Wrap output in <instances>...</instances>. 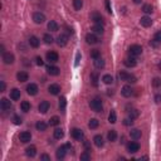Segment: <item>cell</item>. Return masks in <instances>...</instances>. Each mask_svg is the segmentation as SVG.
Returning <instances> with one entry per match:
<instances>
[{
	"label": "cell",
	"instance_id": "30bf717a",
	"mask_svg": "<svg viewBox=\"0 0 161 161\" xmlns=\"http://www.w3.org/2000/svg\"><path fill=\"white\" fill-rule=\"evenodd\" d=\"M49 108H50V104L48 101H42L38 106V110H39L40 113H47V112L49 111Z\"/></svg>",
	"mask_w": 161,
	"mask_h": 161
},
{
	"label": "cell",
	"instance_id": "9a60e30c",
	"mask_svg": "<svg viewBox=\"0 0 161 161\" xmlns=\"http://www.w3.org/2000/svg\"><path fill=\"white\" fill-rule=\"evenodd\" d=\"M47 60L50 63H55L59 60V55L57 52H48L47 53Z\"/></svg>",
	"mask_w": 161,
	"mask_h": 161
},
{
	"label": "cell",
	"instance_id": "ac0fdd59",
	"mask_svg": "<svg viewBox=\"0 0 161 161\" xmlns=\"http://www.w3.org/2000/svg\"><path fill=\"white\" fill-rule=\"evenodd\" d=\"M25 155L28 156V158H34V156L37 155V147H35L34 145L28 146L27 150H25Z\"/></svg>",
	"mask_w": 161,
	"mask_h": 161
},
{
	"label": "cell",
	"instance_id": "603a6c76",
	"mask_svg": "<svg viewBox=\"0 0 161 161\" xmlns=\"http://www.w3.org/2000/svg\"><path fill=\"white\" fill-rule=\"evenodd\" d=\"M17 79L19 80V82H22V83H24V82H27L28 79H29V74L27 73V72H19V73L17 74Z\"/></svg>",
	"mask_w": 161,
	"mask_h": 161
},
{
	"label": "cell",
	"instance_id": "6125c7cd",
	"mask_svg": "<svg viewBox=\"0 0 161 161\" xmlns=\"http://www.w3.org/2000/svg\"><path fill=\"white\" fill-rule=\"evenodd\" d=\"M159 68H160V71H161V62L159 63Z\"/></svg>",
	"mask_w": 161,
	"mask_h": 161
},
{
	"label": "cell",
	"instance_id": "cb8c5ba5",
	"mask_svg": "<svg viewBox=\"0 0 161 161\" xmlns=\"http://www.w3.org/2000/svg\"><path fill=\"white\" fill-rule=\"evenodd\" d=\"M47 72H48V74H50V76H58L60 73V69L55 66H49L47 68Z\"/></svg>",
	"mask_w": 161,
	"mask_h": 161
},
{
	"label": "cell",
	"instance_id": "60d3db41",
	"mask_svg": "<svg viewBox=\"0 0 161 161\" xmlns=\"http://www.w3.org/2000/svg\"><path fill=\"white\" fill-rule=\"evenodd\" d=\"M102 80H103V83H106V84H112V82H113V77H112L111 74H104L102 77Z\"/></svg>",
	"mask_w": 161,
	"mask_h": 161
},
{
	"label": "cell",
	"instance_id": "7c38bea8",
	"mask_svg": "<svg viewBox=\"0 0 161 161\" xmlns=\"http://www.w3.org/2000/svg\"><path fill=\"white\" fill-rule=\"evenodd\" d=\"M14 60H15L14 54L10 53V52H8V53H4L3 54V62L5 63V64H13Z\"/></svg>",
	"mask_w": 161,
	"mask_h": 161
},
{
	"label": "cell",
	"instance_id": "8d00e7d4",
	"mask_svg": "<svg viewBox=\"0 0 161 161\" xmlns=\"http://www.w3.org/2000/svg\"><path fill=\"white\" fill-rule=\"evenodd\" d=\"M72 4H73V8H74V10H80L83 8V0H73L72 1Z\"/></svg>",
	"mask_w": 161,
	"mask_h": 161
},
{
	"label": "cell",
	"instance_id": "f5cc1de1",
	"mask_svg": "<svg viewBox=\"0 0 161 161\" xmlns=\"http://www.w3.org/2000/svg\"><path fill=\"white\" fill-rule=\"evenodd\" d=\"M152 39H155V40H158L159 43H161V30L156 32L155 35H154V38H152Z\"/></svg>",
	"mask_w": 161,
	"mask_h": 161
},
{
	"label": "cell",
	"instance_id": "7a4b0ae2",
	"mask_svg": "<svg viewBox=\"0 0 161 161\" xmlns=\"http://www.w3.org/2000/svg\"><path fill=\"white\" fill-rule=\"evenodd\" d=\"M118 77L121 78V80H125V82H128V83H136V82H137V78H136L134 74L127 73V72H125V71L120 72Z\"/></svg>",
	"mask_w": 161,
	"mask_h": 161
},
{
	"label": "cell",
	"instance_id": "680465c9",
	"mask_svg": "<svg viewBox=\"0 0 161 161\" xmlns=\"http://www.w3.org/2000/svg\"><path fill=\"white\" fill-rule=\"evenodd\" d=\"M5 82H4V80H0V92H4L5 91Z\"/></svg>",
	"mask_w": 161,
	"mask_h": 161
},
{
	"label": "cell",
	"instance_id": "e0dca14e",
	"mask_svg": "<svg viewBox=\"0 0 161 161\" xmlns=\"http://www.w3.org/2000/svg\"><path fill=\"white\" fill-rule=\"evenodd\" d=\"M57 44L59 47H66L68 44V35L67 34H60L57 38Z\"/></svg>",
	"mask_w": 161,
	"mask_h": 161
},
{
	"label": "cell",
	"instance_id": "d6a6232c",
	"mask_svg": "<svg viewBox=\"0 0 161 161\" xmlns=\"http://www.w3.org/2000/svg\"><path fill=\"white\" fill-rule=\"evenodd\" d=\"M48 29H49L50 32H58L59 27H58L57 22H54V20H50V22L48 23Z\"/></svg>",
	"mask_w": 161,
	"mask_h": 161
},
{
	"label": "cell",
	"instance_id": "db71d44e",
	"mask_svg": "<svg viewBox=\"0 0 161 161\" xmlns=\"http://www.w3.org/2000/svg\"><path fill=\"white\" fill-rule=\"evenodd\" d=\"M159 42H158V40H155V39H152V40H150V46L152 47V48H158L159 47Z\"/></svg>",
	"mask_w": 161,
	"mask_h": 161
},
{
	"label": "cell",
	"instance_id": "5bb4252c",
	"mask_svg": "<svg viewBox=\"0 0 161 161\" xmlns=\"http://www.w3.org/2000/svg\"><path fill=\"white\" fill-rule=\"evenodd\" d=\"M0 107H1V110L3 111H9L11 110V102L9 99H6V98H1L0 99Z\"/></svg>",
	"mask_w": 161,
	"mask_h": 161
},
{
	"label": "cell",
	"instance_id": "f546056e",
	"mask_svg": "<svg viewBox=\"0 0 161 161\" xmlns=\"http://www.w3.org/2000/svg\"><path fill=\"white\" fill-rule=\"evenodd\" d=\"M107 139H108V141H111V142H113V141L117 140V132H116V130H110V131H108Z\"/></svg>",
	"mask_w": 161,
	"mask_h": 161
},
{
	"label": "cell",
	"instance_id": "d6986e66",
	"mask_svg": "<svg viewBox=\"0 0 161 161\" xmlns=\"http://www.w3.org/2000/svg\"><path fill=\"white\" fill-rule=\"evenodd\" d=\"M86 42L88 43V44H97L98 43V38L96 37L94 34H92V33H88L87 35H86Z\"/></svg>",
	"mask_w": 161,
	"mask_h": 161
},
{
	"label": "cell",
	"instance_id": "44dd1931",
	"mask_svg": "<svg viewBox=\"0 0 161 161\" xmlns=\"http://www.w3.org/2000/svg\"><path fill=\"white\" fill-rule=\"evenodd\" d=\"M130 136L132 140H140L141 136H142V132H141L139 128H134V130L130 131Z\"/></svg>",
	"mask_w": 161,
	"mask_h": 161
},
{
	"label": "cell",
	"instance_id": "91938a15",
	"mask_svg": "<svg viewBox=\"0 0 161 161\" xmlns=\"http://www.w3.org/2000/svg\"><path fill=\"white\" fill-rule=\"evenodd\" d=\"M79 59H80V53H79V52H78V53H77V55H76V67H77L78 66V64H79Z\"/></svg>",
	"mask_w": 161,
	"mask_h": 161
},
{
	"label": "cell",
	"instance_id": "1f68e13d",
	"mask_svg": "<svg viewBox=\"0 0 161 161\" xmlns=\"http://www.w3.org/2000/svg\"><path fill=\"white\" fill-rule=\"evenodd\" d=\"M98 79H99V77H98L97 72H92V73H91V82H92V84H93L94 87L98 86Z\"/></svg>",
	"mask_w": 161,
	"mask_h": 161
},
{
	"label": "cell",
	"instance_id": "52a82bcc",
	"mask_svg": "<svg viewBox=\"0 0 161 161\" xmlns=\"http://www.w3.org/2000/svg\"><path fill=\"white\" fill-rule=\"evenodd\" d=\"M123 64L126 66L127 68H134V67H136L137 66V59H136L135 57H128V58H126L123 60Z\"/></svg>",
	"mask_w": 161,
	"mask_h": 161
},
{
	"label": "cell",
	"instance_id": "f6af8a7d",
	"mask_svg": "<svg viewBox=\"0 0 161 161\" xmlns=\"http://www.w3.org/2000/svg\"><path fill=\"white\" fill-rule=\"evenodd\" d=\"M152 87H154V88H160L161 87V78L155 77L154 79H152Z\"/></svg>",
	"mask_w": 161,
	"mask_h": 161
},
{
	"label": "cell",
	"instance_id": "7dc6e473",
	"mask_svg": "<svg viewBox=\"0 0 161 161\" xmlns=\"http://www.w3.org/2000/svg\"><path fill=\"white\" fill-rule=\"evenodd\" d=\"M11 121H13L15 125H22V122H23L22 117H20V116H18V115H14L13 118H11Z\"/></svg>",
	"mask_w": 161,
	"mask_h": 161
},
{
	"label": "cell",
	"instance_id": "484cf974",
	"mask_svg": "<svg viewBox=\"0 0 161 161\" xmlns=\"http://www.w3.org/2000/svg\"><path fill=\"white\" fill-rule=\"evenodd\" d=\"M20 91L18 90V88H13V90L10 91V98L13 99V101H18L20 99Z\"/></svg>",
	"mask_w": 161,
	"mask_h": 161
},
{
	"label": "cell",
	"instance_id": "2e32d148",
	"mask_svg": "<svg viewBox=\"0 0 161 161\" xmlns=\"http://www.w3.org/2000/svg\"><path fill=\"white\" fill-rule=\"evenodd\" d=\"M48 92H49L50 94H53V96H57V94H59V92H60V86L57 84V83L50 84V86L48 87Z\"/></svg>",
	"mask_w": 161,
	"mask_h": 161
},
{
	"label": "cell",
	"instance_id": "ffe728a7",
	"mask_svg": "<svg viewBox=\"0 0 161 161\" xmlns=\"http://www.w3.org/2000/svg\"><path fill=\"white\" fill-rule=\"evenodd\" d=\"M140 24L145 28H148V27L152 25V19L150 17H142L140 19Z\"/></svg>",
	"mask_w": 161,
	"mask_h": 161
},
{
	"label": "cell",
	"instance_id": "ee69618b",
	"mask_svg": "<svg viewBox=\"0 0 161 161\" xmlns=\"http://www.w3.org/2000/svg\"><path fill=\"white\" fill-rule=\"evenodd\" d=\"M59 122H60V118L58 117V116H53V117L49 120L50 126H57V125H59Z\"/></svg>",
	"mask_w": 161,
	"mask_h": 161
},
{
	"label": "cell",
	"instance_id": "e575fe53",
	"mask_svg": "<svg viewBox=\"0 0 161 161\" xmlns=\"http://www.w3.org/2000/svg\"><path fill=\"white\" fill-rule=\"evenodd\" d=\"M53 136H54V139H55V140H60V139H63L64 132H63L62 128H55Z\"/></svg>",
	"mask_w": 161,
	"mask_h": 161
},
{
	"label": "cell",
	"instance_id": "277c9868",
	"mask_svg": "<svg viewBox=\"0 0 161 161\" xmlns=\"http://www.w3.org/2000/svg\"><path fill=\"white\" fill-rule=\"evenodd\" d=\"M90 18H91V20H92V22H93L94 24H102V25H103V23H104L103 17L98 13V11H93V13L91 14Z\"/></svg>",
	"mask_w": 161,
	"mask_h": 161
},
{
	"label": "cell",
	"instance_id": "ba28073f",
	"mask_svg": "<svg viewBox=\"0 0 161 161\" xmlns=\"http://www.w3.org/2000/svg\"><path fill=\"white\" fill-rule=\"evenodd\" d=\"M38 91H39V88L35 83H30L27 86V93L29 96H35L38 93Z\"/></svg>",
	"mask_w": 161,
	"mask_h": 161
},
{
	"label": "cell",
	"instance_id": "d4e9b609",
	"mask_svg": "<svg viewBox=\"0 0 161 161\" xmlns=\"http://www.w3.org/2000/svg\"><path fill=\"white\" fill-rule=\"evenodd\" d=\"M39 44H40V40L35 37V35H32V37L29 38V46L32 48H38Z\"/></svg>",
	"mask_w": 161,
	"mask_h": 161
},
{
	"label": "cell",
	"instance_id": "8fae6325",
	"mask_svg": "<svg viewBox=\"0 0 161 161\" xmlns=\"http://www.w3.org/2000/svg\"><path fill=\"white\" fill-rule=\"evenodd\" d=\"M19 140H20V142H23V144L29 142V141L32 140V134L29 131H23L22 134L19 135Z\"/></svg>",
	"mask_w": 161,
	"mask_h": 161
},
{
	"label": "cell",
	"instance_id": "4fadbf2b",
	"mask_svg": "<svg viewBox=\"0 0 161 161\" xmlns=\"http://www.w3.org/2000/svg\"><path fill=\"white\" fill-rule=\"evenodd\" d=\"M121 94L123 96V97H131L132 94H134V90H132V87L131 86H123L122 87V90H121Z\"/></svg>",
	"mask_w": 161,
	"mask_h": 161
},
{
	"label": "cell",
	"instance_id": "4dcf8cb0",
	"mask_svg": "<svg viewBox=\"0 0 161 161\" xmlns=\"http://www.w3.org/2000/svg\"><path fill=\"white\" fill-rule=\"evenodd\" d=\"M93 64L97 69H102L104 68V60L102 58H97V59H93Z\"/></svg>",
	"mask_w": 161,
	"mask_h": 161
},
{
	"label": "cell",
	"instance_id": "94428289",
	"mask_svg": "<svg viewBox=\"0 0 161 161\" xmlns=\"http://www.w3.org/2000/svg\"><path fill=\"white\" fill-rule=\"evenodd\" d=\"M132 1H134L135 4H140L141 1H142V0H132Z\"/></svg>",
	"mask_w": 161,
	"mask_h": 161
},
{
	"label": "cell",
	"instance_id": "9f6ffc18",
	"mask_svg": "<svg viewBox=\"0 0 161 161\" xmlns=\"http://www.w3.org/2000/svg\"><path fill=\"white\" fill-rule=\"evenodd\" d=\"M35 63H37V64H38V66H40V67H42V66H43V64H44V62H43V59H42V58H40V57H37V58H35Z\"/></svg>",
	"mask_w": 161,
	"mask_h": 161
},
{
	"label": "cell",
	"instance_id": "5b68a950",
	"mask_svg": "<svg viewBox=\"0 0 161 161\" xmlns=\"http://www.w3.org/2000/svg\"><path fill=\"white\" fill-rule=\"evenodd\" d=\"M127 150H128V152H131V154H136V152L140 150V144L136 142V140L131 141V142L127 144Z\"/></svg>",
	"mask_w": 161,
	"mask_h": 161
},
{
	"label": "cell",
	"instance_id": "74e56055",
	"mask_svg": "<svg viewBox=\"0 0 161 161\" xmlns=\"http://www.w3.org/2000/svg\"><path fill=\"white\" fill-rule=\"evenodd\" d=\"M139 116H140V111L139 110H131L130 112H128V117H130L131 120L139 118Z\"/></svg>",
	"mask_w": 161,
	"mask_h": 161
},
{
	"label": "cell",
	"instance_id": "f907efd6",
	"mask_svg": "<svg viewBox=\"0 0 161 161\" xmlns=\"http://www.w3.org/2000/svg\"><path fill=\"white\" fill-rule=\"evenodd\" d=\"M104 5H106V10L107 13H112V8H111V4H110V0H104Z\"/></svg>",
	"mask_w": 161,
	"mask_h": 161
},
{
	"label": "cell",
	"instance_id": "c3c4849f",
	"mask_svg": "<svg viewBox=\"0 0 161 161\" xmlns=\"http://www.w3.org/2000/svg\"><path fill=\"white\" fill-rule=\"evenodd\" d=\"M80 160H83V161H87V160H91V155H90V152L88 151H84L83 154H80Z\"/></svg>",
	"mask_w": 161,
	"mask_h": 161
},
{
	"label": "cell",
	"instance_id": "11a10c76",
	"mask_svg": "<svg viewBox=\"0 0 161 161\" xmlns=\"http://www.w3.org/2000/svg\"><path fill=\"white\" fill-rule=\"evenodd\" d=\"M40 160L50 161V156H49V155H47V154H42V155H40Z\"/></svg>",
	"mask_w": 161,
	"mask_h": 161
},
{
	"label": "cell",
	"instance_id": "ab89813d",
	"mask_svg": "<svg viewBox=\"0 0 161 161\" xmlns=\"http://www.w3.org/2000/svg\"><path fill=\"white\" fill-rule=\"evenodd\" d=\"M117 121V116H116V112L115 111H111L110 115H108V122L110 123H116Z\"/></svg>",
	"mask_w": 161,
	"mask_h": 161
},
{
	"label": "cell",
	"instance_id": "f35d334b",
	"mask_svg": "<svg viewBox=\"0 0 161 161\" xmlns=\"http://www.w3.org/2000/svg\"><path fill=\"white\" fill-rule=\"evenodd\" d=\"M142 11L146 14H151L152 11H154V8H152V5H150V4H144L142 5Z\"/></svg>",
	"mask_w": 161,
	"mask_h": 161
},
{
	"label": "cell",
	"instance_id": "83f0119b",
	"mask_svg": "<svg viewBox=\"0 0 161 161\" xmlns=\"http://www.w3.org/2000/svg\"><path fill=\"white\" fill-rule=\"evenodd\" d=\"M47 127H48V125L44 122V121H38L37 123H35V128H37L38 131L40 132H43V131H46L47 130Z\"/></svg>",
	"mask_w": 161,
	"mask_h": 161
},
{
	"label": "cell",
	"instance_id": "816d5d0a",
	"mask_svg": "<svg viewBox=\"0 0 161 161\" xmlns=\"http://www.w3.org/2000/svg\"><path fill=\"white\" fill-rule=\"evenodd\" d=\"M132 123H134V120H131L130 117L123 120V125H125V126H132Z\"/></svg>",
	"mask_w": 161,
	"mask_h": 161
},
{
	"label": "cell",
	"instance_id": "b9f144b4",
	"mask_svg": "<svg viewBox=\"0 0 161 161\" xmlns=\"http://www.w3.org/2000/svg\"><path fill=\"white\" fill-rule=\"evenodd\" d=\"M43 40H44V43H46V44H52L54 42V39H53V37H52L50 34H44L43 35Z\"/></svg>",
	"mask_w": 161,
	"mask_h": 161
},
{
	"label": "cell",
	"instance_id": "836d02e7",
	"mask_svg": "<svg viewBox=\"0 0 161 161\" xmlns=\"http://www.w3.org/2000/svg\"><path fill=\"white\" fill-rule=\"evenodd\" d=\"M20 108H22L23 112H29L32 106H30V103L28 102V101H23V102L20 103Z\"/></svg>",
	"mask_w": 161,
	"mask_h": 161
},
{
	"label": "cell",
	"instance_id": "8992f818",
	"mask_svg": "<svg viewBox=\"0 0 161 161\" xmlns=\"http://www.w3.org/2000/svg\"><path fill=\"white\" fill-rule=\"evenodd\" d=\"M33 20L35 24H43L46 22V15L43 13H40V11H35L33 14Z\"/></svg>",
	"mask_w": 161,
	"mask_h": 161
},
{
	"label": "cell",
	"instance_id": "9c48e42d",
	"mask_svg": "<svg viewBox=\"0 0 161 161\" xmlns=\"http://www.w3.org/2000/svg\"><path fill=\"white\" fill-rule=\"evenodd\" d=\"M71 135H72V137H73L74 140H77V141H80L83 139V131L82 130H79V128H73V130L71 131Z\"/></svg>",
	"mask_w": 161,
	"mask_h": 161
},
{
	"label": "cell",
	"instance_id": "7402d4cb",
	"mask_svg": "<svg viewBox=\"0 0 161 161\" xmlns=\"http://www.w3.org/2000/svg\"><path fill=\"white\" fill-rule=\"evenodd\" d=\"M67 152H68V151H67V148L62 145V146H60V147L58 148V150H57V159H58V160L64 159V158H66V155H67Z\"/></svg>",
	"mask_w": 161,
	"mask_h": 161
},
{
	"label": "cell",
	"instance_id": "d590c367",
	"mask_svg": "<svg viewBox=\"0 0 161 161\" xmlns=\"http://www.w3.org/2000/svg\"><path fill=\"white\" fill-rule=\"evenodd\" d=\"M99 125V121L97 118H91L90 122H88V127L92 128V130H94V128H97Z\"/></svg>",
	"mask_w": 161,
	"mask_h": 161
},
{
	"label": "cell",
	"instance_id": "681fc988",
	"mask_svg": "<svg viewBox=\"0 0 161 161\" xmlns=\"http://www.w3.org/2000/svg\"><path fill=\"white\" fill-rule=\"evenodd\" d=\"M83 147H84V151H88V152H91V144H90V141H83Z\"/></svg>",
	"mask_w": 161,
	"mask_h": 161
},
{
	"label": "cell",
	"instance_id": "6f0895ef",
	"mask_svg": "<svg viewBox=\"0 0 161 161\" xmlns=\"http://www.w3.org/2000/svg\"><path fill=\"white\" fill-rule=\"evenodd\" d=\"M154 99H155V102L158 103V104H159V103H161V94H160V93L155 94V98H154Z\"/></svg>",
	"mask_w": 161,
	"mask_h": 161
},
{
	"label": "cell",
	"instance_id": "4316f807",
	"mask_svg": "<svg viewBox=\"0 0 161 161\" xmlns=\"http://www.w3.org/2000/svg\"><path fill=\"white\" fill-rule=\"evenodd\" d=\"M93 142H94V145L97 147H102L103 145H104V141H103V137L101 135H96L94 137H93Z\"/></svg>",
	"mask_w": 161,
	"mask_h": 161
},
{
	"label": "cell",
	"instance_id": "bcb514c9",
	"mask_svg": "<svg viewBox=\"0 0 161 161\" xmlns=\"http://www.w3.org/2000/svg\"><path fill=\"white\" fill-rule=\"evenodd\" d=\"M91 57L93 59H97V58H101V52L98 49H93L91 50Z\"/></svg>",
	"mask_w": 161,
	"mask_h": 161
},
{
	"label": "cell",
	"instance_id": "6da1fadb",
	"mask_svg": "<svg viewBox=\"0 0 161 161\" xmlns=\"http://www.w3.org/2000/svg\"><path fill=\"white\" fill-rule=\"evenodd\" d=\"M90 107H91V110L94 111V112H102L103 104H102V101H101V98H98V97L92 98L90 101Z\"/></svg>",
	"mask_w": 161,
	"mask_h": 161
},
{
	"label": "cell",
	"instance_id": "3957f363",
	"mask_svg": "<svg viewBox=\"0 0 161 161\" xmlns=\"http://www.w3.org/2000/svg\"><path fill=\"white\" fill-rule=\"evenodd\" d=\"M128 53H130V55H132V57H137V55L142 53V47L139 46V44H132V46H130V48H128Z\"/></svg>",
	"mask_w": 161,
	"mask_h": 161
},
{
	"label": "cell",
	"instance_id": "f1b7e54d",
	"mask_svg": "<svg viewBox=\"0 0 161 161\" xmlns=\"http://www.w3.org/2000/svg\"><path fill=\"white\" fill-rule=\"evenodd\" d=\"M91 30H93L94 33H97V34H103L104 33V28H103L102 24H94Z\"/></svg>",
	"mask_w": 161,
	"mask_h": 161
},
{
	"label": "cell",
	"instance_id": "7bdbcfd3",
	"mask_svg": "<svg viewBox=\"0 0 161 161\" xmlns=\"http://www.w3.org/2000/svg\"><path fill=\"white\" fill-rule=\"evenodd\" d=\"M66 106H67L66 97H60V99H59V110L60 111H64V110H66Z\"/></svg>",
	"mask_w": 161,
	"mask_h": 161
}]
</instances>
